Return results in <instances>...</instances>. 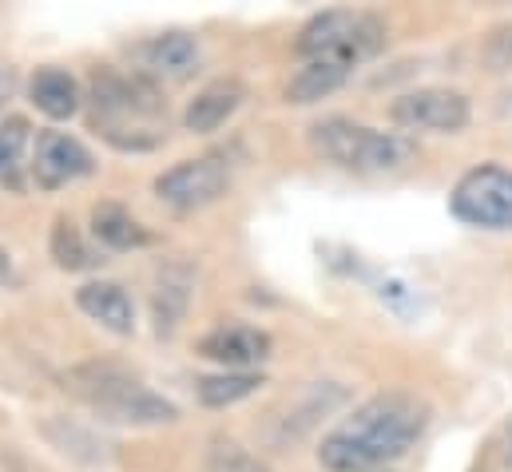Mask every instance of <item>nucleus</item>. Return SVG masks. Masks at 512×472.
<instances>
[{"label":"nucleus","instance_id":"obj_1","mask_svg":"<svg viewBox=\"0 0 512 472\" xmlns=\"http://www.w3.org/2000/svg\"><path fill=\"white\" fill-rule=\"evenodd\" d=\"M429 425V405L413 393H378L358 405L318 449L330 472H374L405 457Z\"/></svg>","mask_w":512,"mask_h":472},{"label":"nucleus","instance_id":"obj_2","mask_svg":"<svg viewBox=\"0 0 512 472\" xmlns=\"http://www.w3.org/2000/svg\"><path fill=\"white\" fill-rule=\"evenodd\" d=\"M92 123L128 151H143L159 143V127L167 123V104L159 100V92L124 72H96L92 76Z\"/></svg>","mask_w":512,"mask_h":472},{"label":"nucleus","instance_id":"obj_3","mask_svg":"<svg viewBox=\"0 0 512 472\" xmlns=\"http://www.w3.org/2000/svg\"><path fill=\"white\" fill-rule=\"evenodd\" d=\"M64 389L72 397H80L88 409H96L100 417L120 421V425H163V421L179 417L171 401L151 393L139 377H131L128 369H120L112 361H92V365L68 369Z\"/></svg>","mask_w":512,"mask_h":472},{"label":"nucleus","instance_id":"obj_4","mask_svg":"<svg viewBox=\"0 0 512 472\" xmlns=\"http://www.w3.org/2000/svg\"><path fill=\"white\" fill-rule=\"evenodd\" d=\"M382 48L385 20L374 12H358V8H330V12L314 16L298 36V56L302 60L338 64L346 72H354L358 64H366Z\"/></svg>","mask_w":512,"mask_h":472},{"label":"nucleus","instance_id":"obj_5","mask_svg":"<svg viewBox=\"0 0 512 472\" xmlns=\"http://www.w3.org/2000/svg\"><path fill=\"white\" fill-rule=\"evenodd\" d=\"M310 143L322 159L346 171H393L417 155V143L397 131H374L354 119H322L310 127Z\"/></svg>","mask_w":512,"mask_h":472},{"label":"nucleus","instance_id":"obj_6","mask_svg":"<svg viewBox=\"0 0 512 472\" xmlns=\"http://www.w3.org/2000/svg\"><path fill=\"white\" fill-rule=\"evenodd\" d=\"M461 223L481 231H512V171L501 163H481L465 171L449 195Z\"/></svg>","mask_w":512,"mask_h":472},{"label":"nucleus","instance_id":"obj_7","mask_svg":"<svg viewBox=\"0 0 512 472\" xmlns=\"http://www.w3.org/2000/svg\"><path fill=\"white\" fill-rule=\"evenodd\" d=\"M227 187H231V171L219 155L187 159V163H179L155 179V195L179 211H199V207L223 199Z\"/></svg>","mask_w":512,"mask_h":472},{"label":"nucleus","instance_id":"obj_8","mask_svg":"<svg viewBox=\"0 0 512 472\" xmlns=\"http://www.w3.org/2000/svg\"><path fill=\"white\" fill-rule=\"evenodd\" d=\"M389 116L409 131L453 135V131L469 127V100L461 92H449V88H417V92H405L401 100H393Z\"/></svg>","mask_w":512,"mask_h":472},{"label":"nucleus","instance_id":"obj_9","mask_svg":"<svg viewBox=\"0 0 512 472\" xmlns=\"http://www.w3.org/2000/svg\"><path fill=\"white\" fill-rule=\"evenodd\" d=\"M88 171H92V151L80 139H72L64 131H40L36 135L32 175H36V183L44 191H56V187H64V183H72V179H80Z\"/></svg>","mask_w":512,"mask_h":472},{"label":"nucleus","instance_id":"obj_10","mask_svg":"<svg viewBox=\"0 0 512 472\" xmlns=\"http://www.w3.org/2000/svg\"><path fill=\"white\" fill-rule=\"evenodd\" d=\"M143 68L151 76H159V80H171V84L187 80L199 68V44H195V36H187V32H163V36H155L151 44H143Z\"/></svg>","mask_w":512,"mask_h":472},{"label":"nucleus","instance_id":"obj_11","mask_svg":"<svg viewBox=\"0 0 512 472\" xmlns=\"http://www.w3.org/2000/svg\"><path fill=\"white\" fill-rule=\"evenodd\" d=\"M199 354L219 365H258L270 357V338L251 326H219L199 342Z\"/></svg>","mask_w":512,"mask_h":472},{"label":"nucleus","instance_id":"obj_12","mask_svg":"<svg viewBox=\"0 0 512 472\" xmlns=\"http://www.w3.org/2000/svg\"><path fill=\"white\" fill-rule=\"evenodd\" d=\"M76 302H80V310H84L92 322H100V326L112 330V334H131V330H135L128 290L116 286V282H88V286L76 290Z\"/></svg>","mask_w":512,"mask_h":472},{"label":"nucleus","instance_id":"obj_13","mask_svg":"<svg viewBox=\"0 0 512 472\" xmlns=\"http://www.w3.org/2000/svg\"><path fill=\"white\" fill-rule=\"evenodd\" d=\"M239 104H243V88H239L235 80H219V84L203 88V92L191 100L183 123H187V131H195V135L219 131L227 119L239 112Z\"/></svg>","mask_w":512,"mask_h":472},{"label":"nucleus","instance_id":"obj_14","mask_svg":"<svg viewBox=\"0 0 512 472\" xmlns=\"http://www.w3.org/2000/svg\"><path fill=\"white\" fill-rule=\"evenodd\" d=\"M32 127L24 116L0 119V183L8 191H24V171H32Z\"/></svg>","mask_w":512,"mask_h":472},{"label":"nucleus","instance_id":"obj_15","mask_svg":"<svg viewBox=\"0 0 512 472\" xmlns=\"http://www.w3.org/2000/svg\"><path fill=\"white\" fill-rule=\"evenodd\" d=\"M28 96L48 119H68L80 108V84L60 68H40L28 84Z\"/></svg>","mask_w":512,"mask_h":472},{"label":"nucleus","instance_id":"obj_16","mask_svg":"<svg viewBox=\"0 0 512 472\" xmlns=\"http://www.w3.org/2000/svg\"><path fill=\"white\" fill-rule=\"evenodd\" d=\"M346 80H350L346 68L322 64V60H306V68H298V76L286 84V100H290V104H314V100L338 92Z\"/></svg>","mask_w":512,"mask_h":472},{"label":"nucleus","instance_id":"obj_17","mask_svg":"<svg viewBox=\"0 0 512 472\" xmlns=\"http://www.w3.org/2000/svg\"><path fill=\"white\" fill-rule=\"evenodd\" d=\"M92 235L100 238L104 246H112V250H131V246H143L147 242V231L131 219L124 207H116V203H100L92 211Z\"/></svg>","mask_w":512,"mask_h":472},{"label":"nucleus","instance_id":"obj_18","mask_svg":"<svg viewBox=\"0 0 512 472\" xmlns=\"http://www.w3.org/2000/svg\"><path fill=\"white\" fill-rule=\"evenodd\" d=\"M187 286H191V278L179 266H171V270L159 274V290H155V326H159V334H171L175 322L183 318Z\"/></svg>","mask_w":512,"mask_h":472},{"label":"nucleus","instance_id":"obj_19","mask_svg":"<svg viewBox=\"0 0 512 472\" xmlns=\"http://www.w3.org/2000/svg\"><path fill=\"white\" fill-rule=\"evenodd\" d=\"M262 377L258 373H219V377H203L199 381V401L211 405V409H223V405H235L243 397H251Z\"/></svg>","mask_w":512,"mask_h":472},{"label":"nucleus","instance_id":"obj_20","mask_svg":"<svg viewBox=\"0 0 512 472\" xmlns=\"http://www.w3.org/2000/svg\"><path fill=\"white\" fill-rule=\"evenodd\" d=\"M52 258H56L60 270H84V266L96 262V254L84 246V238L76 235V227H72L64 215H60L56 227H52Z\"/></svg>","mask_w":512,"mask_h":472},{"label":"nucleus","instance_id":"obj_21","mask_svg":"<svg viewBox=\"0 0 512 472\" xmlns=\"http://www.w3.org/2000/svg\"><path fill=\"white\" fill-rule=\"evenodd\" d=\"M481 60H485L489 72H512V24H501L485 36Z\"/></svg>","mask_w":512,"mask_h":472},{"label":"nucleus","instance_id":"obj_22","mask_svg":"<svg viewBox=\"0 0 512 472\" xmlns=\"http://www.w3.org/2000/svg\"><path fill=\"white\" fill-rule=\"evenodd\" d=\"M207 472H266V469L258 465L251 453H243L239 445H219V449L211 453Z\"/></svg>","mask_w":512,"mask_h":472},{"label":"nucleus","instance_id":"obj_23","mask_svg":"<svg viewBox=\"0 0 512 472\" xmlns=\"http://www.w3.org/2000/svg\"><path fill=\"white\" fill-rule=\"evenodd\" d=\"M12 278V262H8V254L0 250V282H8Z\"/></svg>","mask_w":512,"mask_h":472},{"label":"nucleus","instance_id":"obj_24","mask_svg":"<svg viewBox=\"0 0 512 472\" xmlns=\"http://www.w3.org/2000/svg\"><path fill=\"white\" fill-rule=\"evenodd\" d=\"M374 472H385V469H374Z\"/></svg>","mask_w":512,"mask_h":472}]
</instances>
